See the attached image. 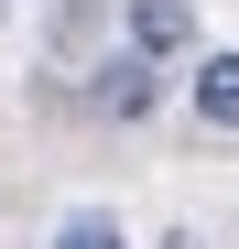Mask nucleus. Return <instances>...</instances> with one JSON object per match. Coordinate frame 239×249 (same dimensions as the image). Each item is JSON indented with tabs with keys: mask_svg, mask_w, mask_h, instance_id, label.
Returning a JSON list of instances; mask_svg holds the SVG:
<instances>
[{
	"mask_svg": "<svg viewBox=\"0 0 239 249\" xmlns=\"http://www.w3.org/2000/svg\"><path fill=\"white\" fill-rule=\"evenodd\" d=\"M185 33H196L185 0H131V44H141V54H185Z\"/></svg>",
	"mask_w": 239,
	"mask_h": 249,
	"instance_id": "1",
	"label": "nucleus"
},
{
	"mask_svg": "<svg viewBox=\"0 0 239 249\" xmlns=\"http://www.w3.org/2000/svg\"><path fill=\"white\" fill-rule=\"evenodd\" d=\"M196 119H207V130H239V54H207V76H196Z\"/></svg>",
	"mask_w": 239,
	"mask_h": 249,
	"instance_id": "2",
	"label": "nucleus"
},
{
	"mask_svg": "<svg viewBox=\"0 0 239 249\" xmlns=\"http://www.w3.org/2000/svg\"><path fill=\"white\" fill-rule=\"evenodd\" d=\"M98 108H120V119H141V108H152V54H120V65L98 76Z\"/></svg>",
	"mask_w": 239,
	"mask_h": 249,
	"instance_id": "3",
	"label": "nucleus"
},
{
	"mask_svg": "<svg viewBox=\"0 0 239 249\" xmlns=\"http://www.w3.org/2000/svg\"><path fill=\"white\" fill-rule=\"evenodd\" d=\"M55 249H120V228H109V217H65V238H55Z\"/></svg>",
	"mask_w": 239,
	"mask_h": 249,
	"instance_id": "4",
	"label": "nucleus"
}]
</instances>
